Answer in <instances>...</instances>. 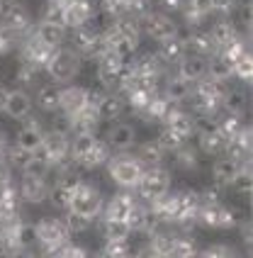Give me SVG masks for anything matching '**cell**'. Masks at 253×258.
Returning <instances> with one entry per match:
<instances>
[{"label": "cell", "mask_w": 253, "mask_h": 258, "mask_svg": "<svg viewBox=\"0 0 253 258\" xmlns=\"http://www.w3.org/2000/svg\"><path fill=\"white\" fill-rule=\"evenodd\" d=\"M5 98H8V86L0 83V112H3V105H5Z\"/></svg>", "instance_id": "obj_46"}, {"label": "cell", "mask_w": 253, "mask_h": 258, "mask_svg": "<svg viewBox=\"0 0 253 258\" xmlns=\"http://www.w3.org/2000/svg\"><path fill=\"white\" fill-rule=\"evenodd\" d=\"M193 144L197 146V151L202 154L205 158H217L224 154L226 149V139L217 132V129H212V132H200L193 137Z\"/></svg>", "instance_id": "obj_24"}, {"label": "cell", "mask_w": 253, "mask_h": 258, "mask_svg": "<svg viewBox=\"0 0 253 258\" xmlns=\"http://www.w3.org/2000/svg\"><path fill=\"white\" fill-rule=\"evenodd\" d=\"M158 90L163 93V98L170 102H178V105H183V102L190 100V95H193V83H187L185 78H180L178 73H166L163 76V81H161V86Z\"/></svg>", "instance_id": "obj_17"}, {"label": "cell", "mask_w": 253, "mask_h": 258, "mask_svg": "<svg viewBox=\"0 0 253 258\" xmlns=\"http://www.w3.org/2000/svg\"><path fill=\"white\" fill-rule=\"evenodd\" d=\"M185 5L193 10V13H197L200 17H205V20H210V15L214 13V0H185Z\"/></svg>", "instance_id": "obj_39"}, {"label": "cell", "mask_w": 253, "mask_h": 258, "mask_svg": "<svg viewBox=\"0 0 253 258\" xmlns=\"http://www.w3.org/2000/svg\"><path fill=\"white\" fill-rule=\"evenodd\" d=\"M39 156H44L49 163H61L71 158V137L61 134V132H44L42 146L37 151Z\"/></svg>", "instance_id": "obj_12"}, {"label": "cell", "mask_w": 253, "mask_h": 258, "mask_svg": "<svg viewBox=\"0 0 253 258\" xmlns=\"http://www.w3.org/2000/svg\"><path fill=\"white\" fill-rule=\"evenodd\" d=\"M69 137H71V158L73 161L83 158L90 151V146L95 144V139H98L95 132H76V134H69Z\"/></svg>", "instance_id": "obj_33"}, {"label": "cell", "mask_w": 253, "mask_h": 258, "mask_svg": "<svg viewBox=\"0 0 253 258\" xmlns=\"http://www.w3.org/2000/svg\"><path fill=\"white\" fill-rule=\"evenodd\" d=\"M3 224H5V217H3V212H0V227H3Z\"/></svg>", "instance_id": "obj_49"}, {"label": "cell", "mask_w": 253, "mask_h": 258, "mask_svg": "<svg viewBox=\"0 0 253 258\" xmlns=\"http://www.w3.org/2000/svg\"><path fill=\"white\" fill-rule=\"evenodd\" d=\"M0 8H3V0H0Z\"/></svg>", "instance_id": "obj_51"}, {"label": "cell", "mask_w": 253, "mask_h": 258, "mask_svg": "<svg viewBox=\"0 0 253 258\" xmlns=\"http://www.w3.org/2000/svg\"><path fill=\"white\" fill-rule=\"evenodd\" d=\"M15 49H17V42H15V37L8 32V29L0 27V58H8L15 54Z\"/></svg>", "instance_id": "obj_40"}, {"label": "cell", "mask_w": 253, "mask_h": 258, "mask_svg": "<svg viewBox=\"0 0 253 258\" xmlns=\"http://www.w3.org/2000/svg\"><path fill=\"white\" fill-rule=\"evenodd\" d=\"M61 219H64V224H66V229H69L71 236H81L85 231H90V227H93V219L78 215V212H73V210L61 212Z\"/></svg>", "instance_id": "obj_34"}, {"label": "cell", "mask_w": 253, "mask_h": 258, "mask_svg": "<svg viewBox=\"0 0 253 258\" xmlns=\"http://www.w3.org/2000/svg\"><path fill=\"white\" fill-rule=\"evenodd\" d=\"M137 205V195L134 190H117L112 198H105V207H102V215L100 217H110V219H122L126 222L132 210Z\"/></svg>", "instance_id": "obj_14"}, {"label": "cell", "mask_w": 253, "mask_h": 258, "mask_svg": "<svg viewBox=\"0 0 253 258\" xmlns=\"http://www.w3.org/2000/svg\"><path fill=\"white\" fill-rule=\"evenodd\" d=\"M102 207H105V195L100 192L98 185H93L90 180L81 178L76 187H73V198H71L69 210L78 212V215L88 217V219H98L102 215Z\"/></svg>", "instance_id": "obj_4"}, {"label": "cell", "mask_w": 253, "mask_h": 258, "mask_svg": "<svg viewBox=\"0 0 253 258\" xmlns=\"http://www.w3.org/2000/svg\"><path fill=\"white\" fill-rule=\"evenodd\" d=\"M56 258H93V256H90V253H88V248H83L81 244H73V241H69V244L58 251Z\"/></svg>", "instance_id": "obj_41"}, {"label": "cell", "mask_w": 253, "mask_h": 258, "mask_svg": "<svg viewBox=\"0 0 253 258\" xmlns=\"http://www.w3.org/2000/svg\"><path fill=\"white\" fill-rule=\"evenodd\" d=\"M173 73H178L187 83H197V81H202V78L207 76V56L185 54V56L173 66Z\"/></svg>", "instance_id": "obj_18"}, {"label": "cell", "mask_w": 253, "mask_h": 258, "mask_svg": "<svg viewBox=\"0 0 253 258\" xmlns=\"http://www.w3.org/2000/svg\"><path fill=\"white\" fill-rule=\"evenodd\" d=\"M231 251H234V248L226 244H212V246H207L205 251H200V258H224V256H229Z\"/></svg>", "instance_id": "obj_42"}, {"label": "cell", "mask_w": 253, "mask_h": 258, "mask_svg": "<svg viewBox=\"0 0 253 258\" xmlns=\"http://www.w3.org/2000/svg\"><path fill=\"white\" fill-rule=\"evenodd\" d=\"M251 73H253V61H251V51L243 54L241 58L234 61V81L241 86H251Z\"/></svg>", "instance_id": "obj_36"}, {"label": "cell", "mask_w": 253, "mask_h": 258, "mask_svg": "<svg viewBox=\"0 0 253 258\" xmlns=\"http://www.w3.org/2000/svg\"><path fill=\"white\" fill-rule=\"evenodd\" d=\"M241 166L234 161V158L229 156H217L212 158V166H210V175H212V183H217V185L222 187H231V183H234V178L239 175Z\"/></svg>", "instance_id": "obj_20"}, {"label": "cell", "mask_w": 253, "mask_h": 258, "mask_svg": "<svg viewBox=\"0 0 253 258\" xmlns=\"http://www.w3.org/2000/svg\"><path fill=\"white\" fill-rule=\"evenodd\" d=\"M129 236H132V229H129L126 222L102 217V239L105 241H126Z\"/></svg>", "instance_id": "obj_31"}, {"label": "cell", "mask_w": 253, "mask_h": 258, "mask_svg": "<svg viewBox=\"0 0 253 258\" xmlns=\"http://www.w3.org/2000/svg\"><path fill=\"white\" fill-rule=\"evenodd\" d=\"M248 107H251V95H248V88L246 86H234L224 90V98H222V110L231 112V115H248Z\"/></svg>", "instance_id": "obj_22"}, {"label": "cell", "mask_w": 253, "mask_h": 258, "mask_svg": "<svg viewBox=\"0 0 253 258\" xmlns=\"http://www.w3.org/2000/svg\"><path fill=\"white\" fill-rule=\"evenodd\" d=\"M207 78L219 81V83H229L234 81V61L226 58L222 51L207 56Z\"/></svg>", "instance_id": "obj_27"}, {"label": "cell", "mask_w": 253, "mask_h": 258, "mask_svg": "<svg viewBox=\"0 0 253 258\" xmlns=\"http://www.w3.org/2000/svg\"><path fill=\"white\" fill-rule=\"evenodd\" d=\"M5 175H10V168L5 166V161L0 158V178H5Z\"/></svg>", "instance_id": "obj_47"}, {"label": "cell", "mask_w": 253, "mask_h": 258, "mask_svg": "<svg viewBox=\"0 0 253 258\" xmlns=\"http://www.w3.org/2000/svg\"><path fill=\"white\" fill-rule=\"evenodd\" d=\"M3 3H22V0H3Z\"/></svg>", "instance_id": "obj_50"}, {"label": "cell", "mask_w": 253, "mask_h": 258, "mask_svg": "<svg viewBox=\"0 0 253 258\" xmlns=\"http://www.w3.org/2000/svg\"><path fill=\"white\" fill-rule=\"evenodd\" d=\"M110 127L105 132V137H102V142L110 146V151L112 154H119V151H132L137 142H139V132L137 127L132 124V122H126V119H114V122H107Z\"/></svg>", "instance_id": "obj_8"}, {"label": "cell", "mask_w": 253, "mask_h": 258, "mask_svg": "<svg viewBox=\"0 0 253 258\" xmlns=\"http://www.w3.org/2000/svg\"><path fill=\"white\" fill-rule=\"evenodd\" d=\"M112 156V151H110V146L102 142V139H95V144L90 146V151L85 154L83 158H78L76 163L81 166V171L83 173H95L100 168H105V163H107V158Z\"/></svg>", "instance_id": "obj_25"}, {"label": "cell", "mask_w": 253, "mask_h": 258, "mask_svg": "<svg viewBox=\"0 0 253 258\" xmlns=\"http://www.w3.org/2000/svg\"><path fill=\"white\" fill-rule=\"evenodd\" d=\"M34 34L42 39L46 46L56 49V46H64L66 39H69V29L64 25H51V22H34Z\"/></svg>", "instance_id": "obj_28"}, {"label": "cell", "mask_w": 253, "mask_h": 258, "mask_svg": "<svg viewBox=\"0 0 253 258\" xmlns=\"http://www.w3.org/2000/svg\"><path fill=\"white\" fill-rule=\"evenodd\" d=\"M49 173H51V163L46 161L44 156L39 154H34L29 163H25L22 168H20V178H34V180H46L49 178Z\"/></svg>", "instance_id": "obj_32"}, {"label": "cell", "mask_w": 253, "mask_h": 258, "mask_svg": "<svg viewBox=\"0 0 253 258\" xmlns=\"http://www.w3.org/2000/svg\"><path fill=\"white\" fill-rule=\"evenodd\" d=\"M78 180H56V183H51L49 195H46V205H51V210H56V212H66L71 205V198H73V187H76Z\"/></svg>", "instance_id": "obj_26"}, {"label": "cell", "mask_w": 253, "mask_h": 258, "mask_svg": "<svg viewBox=\"0 0 253 258\" xmlns=\"http://www.w3.org/2000/svg\"><path fill=\"white\" fill-rule=\"evenodd\" d=\"M17 195H20V202H22V205L42 207V205H46L49 183H46V180H34V178H20V183H17Z\"/></svg>", "instance_id": "obj_16"}, {"label": "cell", "mask_w": 253, "mask_h": 258, "mask_svg": "<svg viewBox=\"0 0 253 258\" xmlns=\"http://www.w3.org/2000/svg\"><path fill=\"white\" fill-rule=\"evenodd\" d=\"M224 258H241V256L236 253V251H231V253H229V256H224Z\"/></svg>", "instance_id": "obj_48"}, {"label": "cell", "mask_w": 253, "mask_h": 258, "mask_svg": "<svg viewBox=\"0 0 253 258\" xmlns=\"http://www.w3.org/2000/svg\"><path fill=\"white\" fill-rule=\"evenodd\" d=\"M88 100H85V86H76V83H66L61 86V98H58V112L64 115H76L81 112Z\"/></svg>", "instance_id": "obj_21"}, {"label": "cell", "mask_w": 253, "mask_h": 258, "mask_svg": "<svg viewBox=\"0 0 253 258\" xmlns=\"http://www.w3.org/2000/svg\"><path fill=\"white\" fill-rule=\"evenodd\" d=\"M98 110V117L102 122H114V119H124L126 115V100L122 98V93H114V90H107L102 95V100L95 105Z\"/></svg>", "instance_id": "obj_19"}, {"label": "cell", "mask_w": 253, "mask_h": 258, "mask_svg": "<svg viewBox=\"0 0 253 258\" xmlns=\"http://www.w3.org/2000/svg\"><path fill=\"white\" fill-rule=\"evenodd\" d=\"M0 27L8 29L15 37V42L20 44L25 37H29L34 32V20L29 10L22 3H3L0 8Z\"/></svg>", "instance_id": "obj_6"}, {"label": "cell", "mask_w": 253, "mask_h": 258, "mask_svg": "<svg viewBox=\"0 0 253 258\" xmlns=\"http://www.w3.org/2000/svg\"><path fill=\"white\" fill-rule=\"evenodd\" d=\"M34 112H37L34 110V100H32V93H29L27 88H8V98H5V105H3V115L15 119V122H25Z\"/></svg>", "instance_id": "obj_10"}, {"label": "cell", "mask_w": 253, "mask_h": 258, "mask_svg": "<svg viewBox=\"0 0 253 258\" xmlns=\"http://www.w3.org/2000/svg\"><path fill=\"white\" fill-rule=\"evenodd\" d=\"M178 29H180V22L175 20V15L163 13V10H154L146 20H141V32H144V37L151 39L154 44L175 37Z\"/></svg>", "instance_id": "obj_7"}, {"label": "cell", "mask_w": 253, "mask_h": 258, "mask_svg": "<svg viewBox=\"0 0 253 258\" xmlns=\"http://www.w3.org/2000/svg\"><path fill=\"white\" fill-rule=\"evenodd\" d=\"M156 10V3L154 0H126V15L137 17V20H146L149 15Z\"/></svg>", "instance_id": "obj_37"}, {"label": "cell", "mask_w": 253, "mask_h": 258, "mask_svg": "<svg viewBox=\"0 0 253 258\" xmlns=\"http://www.w3.org/2000/svg\"><path fill=\"white\" fill-rule=\"evenodd\" d=\"M13 236L15 241L20 244V248H34L37 246V229H34V222L29 219H20L13 224Z\"/></svg>", "instance_id": "obj_30"}, {"label": "cell", "mask_w": 253, "mask_h": 258, "mask_svg": "<svg viewBox=\"0 0 253 258\" xmlns=\"http://www.w3.org/2000/svg\"><path fill=\"white\" fill-rule=\"evenodd\" d=\"M8 146H10V137H8V132H5V129L0 127V158L5 156Z\"/></svg>", "instance_id": "obj_45"}, {"label": "cell", "mask_w": 253, "mask_h": 258, "mask_svg": "<svg viewBox=\"0 0 253 258\" xmlns=\"http://www.w3.org/2000/svg\"><path fill=\"white\" fill-rule=\"evenodd\" d=\"M39 22H51V25H64V27H66L64 3H58V0H46L44 8H42V15H39Z\"/></svg>", "instance_id": "obj_35"}, {"label": "cell", "mask_w": 253, "mask_h": 258, "mask_svg": "<svg viewBox=\"0 0 253 258\" xmlns=\"http://www.w3.org/2000/svg\"><path fill=\"white\" fill-rule=\"evenodd\" d=\"M17 192V183H15L10 175H5V178H0V202L5 200V198H10Z\"/></svg>", "instance_id": "obj_43"}, {"label": "cell", "mask_w": 253, "mask_h": 258, "mask_svg": "<svg viewBox=\"0 0 253 258\" xmlns=\"http://www.w3.org/2000/svg\"><path fill=\"white\" fill-rule=\"evenodd\" d=\"M197 195H200V207L214 205V202H224V187L217 185V183H210L202 190H197Z\"/></svg>", "instance_id": "obj_38"}, {"label": "cell", "mask_w": 253, "mask_h": 258, "mask_svg": "<svg viewBox=\"0 0 253 258\" xmlns=\"http://www.w3.org/2000/svg\"><path fill=\"white\" fill-rule=\"evenodd\" d=\"M239 224V219L234 215L231 207H226L224 202H214V205H205L197 212V227H207V229H234Z\"/></svg>", "instance_id": "obj_9"}, {"label": "cell", "mask_w": 253, "mask_h": 258, "mask_svg": "<svg viewBox=\"0 0 253 258\" xmlns=\"http://www.w3.org/2000/svg\"><path fill=\"white\" fill-rule=\"evenodd\" d=\"M105 171L110 175L114 185L119 190H134L137 183H139L144 168L139 166V161L132 156V151H119V154H112L105 163Z\"/></svg>", "instance_id": "obj_3"}, {"label": "cell", "mask_w": 253, "mask_h": 258, "mask_svg": "<svg viewBox=\"0 0 253 258\" xmlns=\"http://www.w3.org/2000/svg\"><path fill=\"white\" fill-rule=\"evenodd\" d=\"M170 185H173V173L166 168V166H158V168H144L139 183L134 187V195L139 198L141 202H154L158 198H163L166 192H170Z\"/></svg>", "instance_id": "obj_5"}, {"label": "cell", "mask_w": 253, "mask_h": 258, "mask_svg": "<svg viewBox=\"0 0 253 258\" xmlns=\"http://www.w3.org/2000/svg\"><path fill=\"white\" fill-rule=\"evenodd\" d=\"M239 224H241V241H243L246 246H251V222L243 219V222H239ZM239 224H236V227H239Z\"/></svg>", "instance_id": "obj_44"}, {"label": "cell", "mask_w": 253, "mask_h": 258, "mask_svg": "<svg viewBox=\"0 0 253 258\" xmlns=\"http://www.w3.org/2000/svg\"><path fill=\"white\" fill-rule=\"evenodd\" d=\"M156 54H158V58L168 66V69H173L180 58L187 54L185 51V46H183V39L175 34V37H170V39H163V42H158L156 44V49H154Z\"/></svg>", "instance_id": "obj_29"}, {"label": "cell", "mask_w": 253, "mask_h": 258, "mask_svg": "<svg viewBox=\"0 0 253 258\" xmlns=\"http://www.w3.org/2000/svg\"><path fill=\"white\" fill-rule=\"evenodd\" d=\"M98 13V0H69L64 5V15H66V27L73 29L88 17Z\"/></svg>", "instance_id": "obj_23"}, {"label": "cell", "mask_w": 253, "mask_h": 258, "mask_svg": "<svg viewBox=\"0 0 253 258\" xmlns=\"http://www.w3.org/2000/svg\"><path fill=\"white\" fill-rule=\"evenodd\" d=\"M58 98H61V86L44 81L42 86L32 90V100H34V110L39 115H54L58 112Z\"/></svg>", "instance_id": "obj_15"}, {"label": "cell", "mask_w": 253, "mask_h": 258, "mask_svg": "<svg viewBox=\"0 0 253 258\" xmlns=\"http://www.w3.org/2000/svg\"><path fill=\"white\" fill-rule=\"evenodd\" d=\"M34 229H37V251L42 258H56L58 251L69 244L71 236L61 215H42L34 219Z\"/></svg>", "instance_id": "obj_1"}, {"label": "cell", "mask_w": 253, "mask_h": 258, "mask_svg": "<svg viewBox=\"0 0 253 258\" xmlns=\"http://www.w3.org/2000/svg\"><path fill=\"white\" fill-rule=\"evenodd\" d=\"M27 124H22V127L15 132V139L13 144H17L20 149H25V151H32V154H37L39 151V146H42V139H44V122H42V115L39 112H34L32 117L25 119Z\"/></svg>", "instance_id": "obj_11"}, {"label": "cell", "mask_w": 253, "mask_h": 258, "mask_svg": "<svg viewBox=\"0 0 253 258\" xmlns=\"http://www.w3.org/2000/svg\"><path fill=\"white\" fill-rule=\"evenodd\" d=\"M83 71V61L81 56L71 49L69 44L64 46H56L51 51V56L46 58L44 63V73H46V81L56 83V86H66V83H73Z\"/></svg>", "instance_id": "obj_2"}, {"label": "cell", "mask_w": 253, "mask_h": 258, "mask_svg": "<svg viewBox=\"0 0 253 258\" xmlns=\"http://www.w3.org/2000/svg\"><path fill=\"white\" fill-rule=\"evenodd\" d=\"M132 156L139 161L141 168H158V166H166V161H168V151H166V149H163V146L151 137V139L137 142V146L132 149Z\"/></svg>", "instance_id": "obj_13"}]
</instances>
